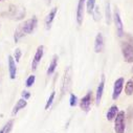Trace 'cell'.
Returning <instances> with one entry per match:
<instances>
[{
    "label": "cell",
    "instance_id": "obj_18",
    "mask_svg": "<svg viewBox=\"0 0 133 133\" xmlns=\"http://www.w3.org/2000/svg\"><path fill=\"white\" fill-rule=\"evenodd\" d=\"M95 1L96 0H86V11L88 14H92L94 8H95Z\"/></svg>",
    "mask_w": 133,
    "mask_h": 133
},
{
    "label": "cell",
    "instance_id": "obj_26",
    "mask_svg": "<svg viewBox=\"0 0 133 133\" xmlns=\"http://www.w3.org/2000/svg\"><path fill=\"white\" fill-rule=\"evenodd\" d=\"M21 95H22V98H24V99H27L30 97V92H28V91H23L22 93H21Z\"/></svg>",
    "mask_w": 133,
    "mask_h": 133
},
{
    "label": "cell",
    "instance_id": "obj_30",
    "mask_svg": "<svg viewBox=\"0 0 133 133\" xmlns=\"http://www.w3.org/2000/svg\"><path fill=\"white\" fill-rule=\"evenodd\" d=\"M0 1H2V0H0Z\"/></svg>",
    "mask_w": 133,
    "mask_h": 133
},
{
    "label": "cell",
    "instance_id": "obj_2",
    "mask_svg": "<svg viewBox=\"0 0 133 133\" xmlns=\"http://www.w3.org/2000/svg\"><path fill=\"white\" fill-rule=\"evenodd\" d=\"M125 39L121 42V50L125 62L133 63V36L129 34L124 35Z\"/></svg>",
    "mask_w": 133,
    "mask_h": 133
},
{
    "label": "cell",
    "instance_id": "obj_9",
    "mask_svg": "<svg viewBox=\"0 0 133 133\" xmlns=\"http://www.w3.org/2000/svg\"><path fill=\"white\" fill-rule=\"evenodd\" d=\"M85 3L86 0H79L78 9H77V22L79 25H82L84 20V13H85Z\"/></svg>",
    "mask_w": 133,
    "mask_h": 133
},
{
    "label": "cell",
    "instance_id": "obj_27",
    "mask_svg": "<svg viewBox=\"0 0 133 133\" xmlns=\"http://www.w3.org/2000/svg\"><path fill=\"white\" fill-rule=\"evenodd\" d=\"M128 109H129V110H128V118L131 121V119H132V117H133V107H132V106H130Z\"/></svg>",
    "mask_w": 133,
    "mask_h": 133
},
{
    "label": "cell",
    "instance_id": "obj_13",
    "mask_svg": "<svg viewBox=\"0 0 133 133\" xmlns=\"http://www.w3.org/2000/svg\"><path fill=\"white\" fill-rule=\"evenodd\" d=\"M57 12H58V8H52L50 10V12L48 13V15L46 16V18H45V28L46 29H50L52 21L57 15Z\"/></svg>",
    "mask_w": 133,
    "mask_h": 133
},
{
    "label": "cell",
    "instance_id": "obj_12",
    "mask_svg": "<svg viewBox=\"0 0 133 133\" xmlns=\"http://www.w3.org/2000/svg\"><path fill=\"white\" fill-rule=\"evenodd\" d=\"M9 61V72H10V78L12 80L16 79V74H17V67H16V61L14 59V57L9 56L8 58Z\"/></svg>",
    "mask_w": 133,
    "mask_h": 133
},
{
    "label": "cell",
    "instance_id": "obj_6",
    "mask_svg": "<svg viewBox=\"0 0 133 133\" xmlns=\"http://www.w3.org/2000/svg\"><path fill=\"white\" fill-rule=\"evenodd\" d=\"M124 84H125V79L124 78L116 79V81L114 82V85H113L112 99L116 101V99L119 97V95H121V93L123 92V89H124Z\"/></svg>",
    "mask_w": 133,
    "mask_h": 133
},
{
    "label": "cell",
    "instance_id": "obj_24",
    "mask_svg": "<svg viewBox=\"0 0 133 133\" xmlns=\"http://www.w3.org/2000/svg\"><path fill=\"white\" fill-rule=\"evenodd\" d=\"M35 80H36V77H35L34 75L29 76V77L27 78L26 82H25V85H26V87H31L32 85H34V83H35Z\"/></svg>",
    "mask_w": 133,
    "mask_h": 133
},
{
    "label": "cell",
    "instance_id": "obj_7",
    "mask_svg": "<svg viewBox=\"0 0 133 133\" xmlns=\"http://www.w3.org/2000/svg\"><path fill=\"white\" fill-rule=\"evenodd\" d=\"M91 103H92V92L88 91L87 94L83 96L80 101V108L85 112H89L91 108Z\"/></svg>",
    "mask_w": 133,
    "mask_h": 133
},
{
    "label": "cell",
    "instance_id": "obj_1",
    "mask_svg": "<svg viewBox=\"0 0 133 133\" xmlns=\"http://www.w3.org/2000/svg\"><path fill=\"white\" fill-rule=\"evenodd\" d=\"M37 25H38L37 17H32V18L20 23L17 26V28L15 29V32H14V41H15V43H17L20 39H22L26 35H30L31 32L35 30Z\"/></svg>",
    "mask_w": 133,
    "mask_h": 133
},
{
    "label": "cell",
    "instance_id": "obj_8",
    "mask_svg": "<svg viewBox=\"0 0 133 133\" xmlns=\"http://www.w3.org/2000/svg\"><path fill=\"white\" fill-rule=\"evenodd\" d=\"M43 54H44V46L43 45L38 46V48L36 50V54L34 56V59H32V62H31V70L32 71H35L37 69L39 63L41 62V60L43 58Z\"/></svg>",
    "mask_w": 133,
    "mask_h": 133
},
{
    "label": "cell",
    "instance_id": "obj_19",
    "mask_svg": "<svg viewBox=\"0 0 133 133\" xmlns=\"http://www.w3.org/2000/svg\"><path fill=\"white\" fill-rule=\"evenodd\" d=\"M13 125H14V121H13V119L9 121V122L1 128V130H0V133H10V131H11L12 128H13Z\"/></svg>",
    "mask_w": 133,
    "mask_h": 133
},
{
    "label": "cell",
    "instance_id": "obj_25",
    "mask_svg": "<svg viewBox=\"0 0 133 133\" xmlns=\"http://www.w3.org/2000/svg\"><path fill=\"white\" fill-rule=\"evenodd\" d=\"M21 56H22L21 49H20V48H16V49H15V52H14V59H15V61H16V62H19Z\"/></svg>",
    "mask_w": 133,
    "mask_h": 133
},
{
    "label": "cell",
    "instance_id": "obj_10",
    "mask_svg": "<svg viewBox=\"0 0 133 133\" xmlns=\"http://www.w3.org/2000/svg\"><path fill=\"white\" fill-rule=\"evenodd\" d=\"M104 46H105L104 36L102 32H98L95 37V40H94V52H96V54L102 52L104 49Z\"/></svg>",
    "mask_w": 133,
    "mask_h": 133
},
{
    "label": "cell",
    "instance_id": "obj_16",
    "mask_svg": "<svg viewBox=\"0 0 133 133\" xmlns=\"http://www.w3.org/2000/svg\"><path fill=\"white\" fill-rule=\"evenodd\" d=\"M117 113H118V107L116 105H113V106H111L108 109V112H107L106 117H107V119L109 122H111V121H113L115 118V116H116Z\"/></svg>",
    "mask_w": 133,
    "mask_h": 133
},
{
    "label": "cell",
    "instance_id": "obj_29",
    "mask_svg": "<svg viewBox=\"0 0 133 133\" xmlns=\"http://www.w3.org/2000/svg\"><path fill=\"white\" fill-rule=\"evenodd\" d=\"M131 71H132V72H133V68H132V69H131Z\"/></svg>",
    "mask_w": 133,
    "mask_h": 133
},
{
    "label": "cell",
    "instance_id": "obj_15",
    "mask_svg": "<svg viewBox=\"0 0 133 133\" xmlns=\"http://www.w3.org/2000/svg\"><path fill=\"white\" fill-rule=\"evenodd\" d=\"M58 61H59L58 55H54V57H52V59H51V62H50L48 68H47V71H46V75H47V76H51V75L55 72L57 66H58Z\"/></svg>",
    "mask_w": 133,
    "mask_h": 133
},
{
    "label": "cell",
    "instance_id": "obj_23",
    "mask_svg": "<svg viewBox=\"0 0 133 133\" xmlns=\"http://www.w3.org/2000/svg\"><path fill=\"white\" fill-rule=\"evenodd\" d=\"M77 104H78V97H77V95L74 94V93H70V98H69V105H70V107H75V106H77Z\"/></svg>",
    "mask_w": 133,
    "mask_h": 133
},
{
    "label": "cell",
    "instance_id": "obj_4",
    "mask_svg": "<svg viewBox=\"0 0 133 133\" xmlns=\"http://www.w3.org/2000/svg\"><path fill=\"white\" fill-rule=\"evenodd\" d=\"M126 113L125 111H118L114 118V131L115 133H125L126 130Z\"/></svg>",
    "mask_w": 133,
    "mask_h": 133
},
{
    "label": "cell",
    "instance_id": "obj_14",
    "mask_svg": "<svg viewBox=\"0 0 133 133\" xmlns=\"http://www.w3.org/2000/svg\"><path fill=\"white\" fill-rule=\"evenodd\" d=\"M26 105H27V102H26V99H24V98H20L19 101L16 103V105H15V107L13 108V110H12V115L13 116H15L21 109H24L25 107H26Z\"/></svg>",
    "mask_w": 133,
    "mask_h": 133
},
{
    "label": "cell",
    "instance_id": "obj_5",
    "mask_svg": "<svg viewBox=\"0 0 133 133\" xmlns=\"http://www.w3.org/2000/svg\"><path fill=\"white\" fill-rule=\"evenodd\" d=\"M113 19H114V24H115V28H116V34H117V37L119 38H123L125 32H124V24H123V21H122V18H121V15H119V12H118V9L115 6L114 9V12H113Z\"/></svg>",
    "mask_w": 133,
    "mask_h": 133
},
{
    "label": "cell",
    "instance_id": "obj_3",
    "mask_svg": "<svg viewBox=\"0 0 133 133\" xmlns=\"http://www.w3.org/2000/svg\"><path fill=\"white\" fill-rule=\"evenodd\" d=\"M72 83V71L71 67H67L64 71V76L62 79V85H61V96H63L66 92H68L71 88Z\"/></svg>",
    "mask_w": 133,
    "mask_h": 133
},
{
    "label": "cell",
    "instance_id": "obj_22",
    "mask_svg": "<svg viewBox=\"0 0 133 133\" xmlns=\"http://www.w3.org/2000/svg\"><path fill=\"white\" fill-rule=\"evenodd\" d=\"M91 15L93 16V18H94V20H95V21H98L99 19H101V13H99V6L95 5V8H94V10H93V12H92V14H91Z\"/></svg>",
    "mask_w": 133,
    "mask_h": 133
},
{
    "label": "cell",
    "instance_id": "obj_20",
    "mask_svg": "<svg viewBox=\"0 0 133 133\" xmlns=\"http://www.w3.org/2000/svg\"><path fill=\"white\" fill-rule=\"evenodd\" d=\"M111 18H112V15H111V10H110V2L107 1L106 2V22L108 25L111 23Z\"/></svg>",
    "mask_w": 133,
    "mask_h": 133
},
{
    "label": "cell",
    "instance_id": "obj_17",
    "mask_svg": "<svg viewBox=\"0 0 133 133\" xmlns=\"http://www.w3.org/2000/svg\"><path fill=\"white\" fill-rule=\"evenodd\" d=\"M125 94L129 96L133 94V77L130 78L125 85Z\"/></svg>",
    "mask_w": 133,
    "mask_h": 133
},
{
    "label": "cell",
    "instance_id": "obj_28",
    "mask_svg": "<svg viewBox=\"0 0 133 133\" xmlns=\"http://www.w3.org/2000/svg\"><path fill=\"white\" fill-rule=\"evenodd\" d=\"M50 1H51V0H47V3H50Z\"/></svg>",
    "mask_w": 133,
    "mask_h": 133
},
{
    "label": "cell",
    "instance_id": "obj_11",
    "mask_svg": "<svg viewBox=\"0 0 133 133\" xmlns=\"http://www.w3.org/2000/svg\"><path fill=\"white\" fill-rule=\"evenodd\" d=\"M104 88H105V76L103 75L102 78H101V82H99L98 86H97V89H96V93H95V104L96 105H99L102 101V96H103V93H104Z\"/></svg>",
    "mask_w": 133,
    "mask_h": 133
},
{
    "label": "cell",
    "instance_id": "obj_21",
    "mask_svg": "<svg viewBox=\"0 0 133 133\" xmlns=\"http://www.w3.org/2000/svg\"><path fill=\"white\" fill-rule=\"evenodd\" d=\"M55 96H56V91H52L47 99V102L45 104V110H48L50 108V106L52 105V102H54V99H55Z\"/></svg>",
    "mask_w": 133,
    "mask_h": 133
}]
</instances>
